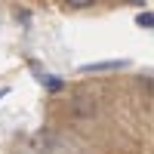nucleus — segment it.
<instances>
[{
	"instance_id": "nucleus-3",
	"label": "nucleus",
	"mask_w": 154,
	"mask_h": 154,
	"mask_svg": "<svg viewBox=\"0 0 154 154\" xmlns=\"http://www.w3.org/2000/svg\"><path fill=\"white\" fill-rule=\"evenodd\" d=\"M139 25H145V28H148V25H151V12H145V16H139Z\"/></svg>"
},
{
	"instance_id": "nucleus-1",
	"label": "nucleus",
	"mask_w": 154,
	"mask_h": 154,
	"mask_svg": "<svg viewBox=\"0 0 154 154\" xmlns=\"http://www.w3.org/2000/svg\"><path fill=\"white\" fill-rule=\"evenodd\" d=\"M40 80H43L49 89H59V86H62V80H56V77H49V74H40Z\"/></svg>"
},
{
	"instance_id": "nucleus-2",
	"label": "nucleus",
	"mask_w": 154,
	"mask_h": 154,
	"mask_svg": "<svg viewBox=\"0 0 154 154\" xmlns=\"http://www.w3.org/2000/svg\"><path fill=\"white\" fill-rule=\"evenodd\" d=\"M65 3H68V6H74V9H83V6L93 3V0H65Z\"/></svg>"
}]
</instances>
